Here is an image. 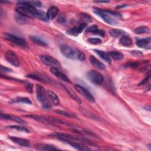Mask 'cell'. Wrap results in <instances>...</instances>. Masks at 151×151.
Returning <instances> with one entry per match:
<instances>
[{
	"instance_id": "1",
	"label": "cell",
	"mask_w": 151,
	"mask_h": 151,
	"mask_svg": "<svg viewBox=\"0 0 151 151\" xmlns=\"http://www.w3.org/2000/svg\"><path fill=\"white\" fill-rule=\"evenodd\" d=\"M60 51L65 57L70 59L83 61L86 58V55L82 51L68 45H62L60 47Z\"/></svg>"
},
{
	"instance_id": "2",
	"label": "cell",
	"mask_w": 151,
	"mask_h": 151,
	"mask_svg": "<svg viewBox=\"0 0 151 151\" xmlns=\"http://www.w3.org/2000/svg\"><path fill=\"white\" fill-rule=\"evenodd\" d=\"M36 94L37 100L41 103L42 107L45 110H50L51 105L48 99V95L44 87L41 84H37Z\"/></svg>"
},
{
	"instance_id": "3",
	"label": "cell",
	"mask_w": 151,
	"mask_h": 151,
	"mask_svg": "<svg viewBox=\"0 0 151 151\" xmlns=\"http://www.w3.org/2000/svg\"><path fill=\"white\" fill-rule=\"evenodd\" d=\"M94 12L100 16L106 22L110 25H116L117 24L116 20L113 17V16L120 17V15L118 12L106 9L95 8Z\"/></svg>"
},
{
	"instance_id": "4",
	"label": "cell",
	"mask_w": 151,
	"mask_h": 151,
	"mask_svg": "<svg viewBox=\"0 0 151 151\" xmlns=\"http://www.w3.org/2000/svg\"><path fill=\"white\" fill-rule=\"evenodd\" d=\"M16 10L18 13L26 17L37 18L38 10H37L34 6L27 4L23 1L18 2Z\"/></svg>"
},
{
	"instance_id": "5",
	"label": "cell",
	"mask_w": 151,
	"mask_h": 151,
	"mask_svg": "<svg viewBox=\"0 0 151 151\" xmlns=\"http://www.w3.org/2000/svg\"><path fill=\"white\" fill-rule=\"evenodd\" d=\"M29 117H31L36 121H38L39 122H41L42 123H45V124H65L63 121L58 119L57 118L48 116H37V115H28L27 116Z\"/></svg>"
},
{
	"instance_id": "6",
	"label": "cell",
	"mask_w": 151,
	"mask_h": 151,
	"mask_svg": "<svg viewBox=\"0 0 151 151\" xmlns=\"http://www.w3.org/2000/svg\"><path fill=\"white\" fill-rule=\"evenodd\" d=\"M51 136H54L57 138L59 137H64V138H67V139H71V140H74L76 141H79L80 142H83V143H87L90 145L91 146H95L96 145L94 143H93V142H91L90 140L84 137H80V136H74L70 134H67V133H54L52 134H50Z\"/></svg>"
},
{
	"instance_id": "7",
	"label": "cell",
	"mask_w": 151,
	"mask_h": 151,
	"mask_svg": "<svg viewBox=\"0 0 151 151\" xmlns=\"http://www.w3.org/2000/svg\"><path fill=\"white\" fill-rule=\"evenodd\" d=\"M86 77L89 81L97 85L101 84L103 81L102 74L95 70L88 71L86 73Z\"/></svg>"
},
{
	"instance_id": "8",
	"label": "cell",
	"mask_w": 151,
	"mask_h": 151,
	"mask_svg": "<svg viewBox=\"0 0 151 151\" xmlns=\"http://www.w3.org/2000/svg\"><path fill=\"white\" fill-rule=\"evenodd\" d=\"M40 58L41 61L47 66H50L51 67H54L56 68H60L61 66L60 62L52 56L43 54L40 56Z\"/></svg>"
},
{
	"instance_id": "9",
	"label": "cell",
	"mask_w": 151,
	"mask_h": 151,
	"mask_svg": "<svg viewBox=\"0 0 151 151\" xmlns=\"http://www.w3.org/2000/svg\"><path fill=\"white\" fill-rule=\"evenodd\" d=\"M3 37L6 41L11 42L12 43H14L17 45L24 47L27 46V42L24 39L14 35L12 34L9 33H4L3 34Z\"/></svg>"
},
{
	"instance_id": "10",
	"label": "cell",
	"mask_w": 151,
	"mask_h": 151,
	"mask_svg": "<svg viewBox=\"0 0 151 151\" xmlns=\"http://www.w3.org/2000/svg\"><path fill=\"white\" fill-rule=\"evenodd\" d=\"M58 139L60 140L65 143H67V144L70 145V146H71L72 147H73L74 148L77 150H90V149L88 146H86L85 145L81 143L76 142V140L67 139V138H64V137H59Z\"/></svg>"
},
{
	"instance_id": "11",
	"label": "cell",
	"mask_w": 151,
	"mask_h": 151,
	"mask_svg": "<svg viewBox=\"0 0 151 151\" xmlns=\"http://www.w3.org/2000/svg\"><path fill=\"white\" fill-rule=\"evenodd\" d=\"M74 88L78 93H79L82 96H83L88 101H89L90 102L95 101V99L93 97V96L91 95V94L86 88H85L83 86H81L79 84H76L74 86Z\"/></svg>"
},
{
	"instance_id": "12",
	"label": "cell",
	"mask_w": 151,
	"mask_h": 151,
	"mask_svg": "<svg viewBox=\"0 0 151 151\" xmlns=\"http://www.w3.org/2000/svg\"><path fill=\"white\" fill-rule=\"evenodd\" d=\"M5 57L6 60L12 65L15 67H18L19 65V59L16 54L12 51H7L5 54Z\"/></svg>"
},
{
	"instance_id": "13",
	"label": "cell",
	"mask_w": 151,
	"mask_h": 151,
	"mask_svg": "<svg viewBox=\"0 0 151 151\" xmlns=\"http://www.w3.org/2000/svg\"><path fill=\"white\" fill-rule=\"evenodd\" d=\"M87 27V24L80 23L78 26L70 28L66 31V33L68 35L72 36H77L80 34Z\"/></svg>"
},
{
	"instance_id": "14",
	"label": "cell",
	"mask_w": 151,
	"mask_h": 151,
	"mask_svg": "<svg viewBox=\"0 0 151 151\" xmlns=\"http://www.w3.org/2000/svg\"><path fill=\"white\" fill-rule=\"evenodd\" d=\"M8 138L10 140H11L13 142H14V143H17V145H20L21 146L29 147L31 146L29 141L25 139H22V138L18 137L16 136H8Z\"/></svg>"
},
{
	"instance_id": "15",
	"label": "cell",
	"mask_w": 151,
	"mask_h": 151,
	"mask_svg": "<svg viewBox=\"0 0 151 151\" xmlns=\"http://www.w3.org/2000/svg\"><path fill=\"white\" fill-rule=\"evenodd\" d=\"M34 147L35 149L38 150H52L58 149V148H57L54 145L42 143H35L34 145Z\"/></svg>"
},
{
	"instance_id": "16",
	"label": "cell",
	"mask_w": 151,
	"mask_h": 151,
	"mask_svg": "<svg viewBox=\"0 0 151 151\" xmlns=\"http://www.w3.org/2000/svg\"><path fill=\"white\" fill-rule=\"evenodd\" d=\"M50 71L52 74H54L55 77H57L61 80H63V81L67 82V83H70V79L68 78V77L67 76H65L64 73L60 71L57 68H54V67H51Z\"/></svg>"
},
{
	"instance_id": "17",
	"label": "cell",
	"mask_w": 151,
	"mask_h": 151,
	"mask_svg": "<svg viewBox=\"0 0 151 151\" xmlns=\"http://www.w3.org/2000/svg\"><path fill=\"white\" fill-rule=\"evenodd\" d=\"M150 37H147L146 38L138 40L136 42L137 45L140 48H147L148 47L149 49L150 48Z\"/></svg>"
},
{
	"instance_id": "18",
	"label": "cell",
	"mask_w": 151,
	"mask_h": 151,
	"mask_svg": "<svg viewBox=\"0 0 151 151\" xmlns=\"http://www.w3.org/2000/svg\"><path fill=\"white\" fill-rule=\"evenodd\" d=\"M1 117L3 119H6V120H12L14 122H15L17 123H18L19 124H26L25 121H24V120L21 119L19 117H16V116H11V115H9L7 114H5V113H1Z\"/></svg>"
},
{
	"instance_id": "19",
	"label": "cell",
	"mask_w": 151,
	"mask_h": 151,
	"mask_svg": "<svg viewBox=\"0 0 151 151\" xmlns=\"http://www.w3.org/2000/svg\"><path fill=\"white\" fill-rule=\"evenodd\" d=\"M58 12V9L57 7L52 6L49 8V9H48L46 13L48 19H50V20L53 19L57 16Z\"/></svg>"
},
{
	"instance_id": "20",
	"label": "cell",
	"mask_w": 151,
	"mask_h": 151,
	"mask_svg": "<svg viewBox=\"0 0 151 151\" xmlns=\"http://www.w3.org/2000/svg\"><path fill=\"white\" fill-rule=\"evenodd\" d=\"M89 61L90 62V63L94 66L95 67L101 69V70H103L105 68V65L103 63H102L101 62H100L99 60H97L96 57H93V56H90L89 58Z\"/></svg>"
},
{
	"instance_id": "21",
	"label": "cell",
	"mask_w": 151,
	"mask_h": 151,
	"mask_svg": "<svg viewBox=\"0 0 151 151\" xmlns=\"http://www.w3.org/2000/svg\"><path fill=\"white\" fill-rule=\"evenodd\" d=\"M94 51L105 62H106L107 63H109V64L111 63V58L110 57L108 52H106L103 51L99 50H94Z\"/></svg>"
},
{
	"instance_id": "22",
	"label": "cell",
	"mask_w": 151,
	"mask_h": 151,
	"mask_svg": "<svg viewBox=\"0 0 151 151\" xmlns=\"http://www.w3.org/2000/svg\"><path fill=\"white\" fill-rule=\"evenodd\" d=\"M29 39L32 42H33L34 44L40 45V46H47L48 44L47 43L46 41H45L44 40L41 38L39 37L35 36V35H30L29 36Z\"/></svg>"
},
{
	"instance_id": "23",
	"label": "cell",
	"mask_w": 151,
	"mask_h": 151,
	"mask_svg": "<svg viewBox=\"0 0 151 151\" xmlns=\"http://www.w3.org/2000/svg\"><path fill=\"white\" fill-rule=\"evenodd\" d=\"M47 95H48V98L52 101V103L54 105L57 106L60 104V99L58 97V96L54 91H52L51 90H48Z\"/></svg>"
},
{
	"instance_id": "24",
	"label": "cell",
	"mask_w": 151,
	"mask_h": 151,
	"mask_svg": "<svg viewBox=\"0 0 151 151\" xmlns=\"http://www.w3.org/2000/svg\"><path fill=\"white\" fill-rule=\"evenodd\" d=\"M119 42L121 45H122L123 46L129 47L132 45V41L129 36L124 35L120 37V38L119 40Z\"/></svg>"
},
{
	"instance_id": "25",
	"label": "cell",
	"mask_w": 151,
	"mask_h": 151,
	"mask_svg": "<svg viewBox=\"0 0 151 151\" xmlns=\"http://www.w3.org/2000/svg\"><path fill=\"white\" fill-rule=\"evenodd\" d=\"M86 32H91L93 34H97V35H100L101 36H103L105 34V32L104 31L101 30V29H99L97 27L96 25H91L90 27H88V28H87Z\"/></svg>"
},
{
	"instance_id": "26",
	"label": "cell",
	"mask_w": 151,
	"mask_h": 151,
	"mask_svg": "<svg viewBox=\"0 0 151 151\" xmlns=\"http://www.w3.org/2000/svg\"><path fill=\"white\" fill-rule=\"evenodd\" d=\"M108 54L110 58H113L114 60H120L123 58V54L119 51H109Z\"/></svg>"
},
{
	"instance_id": "27",
	"label": "cell",
	"mask_w": 151,
	"mask_h": 151,
	"mask_svg": "<svg viewBox=\"0 0 151 151\" xmlns=\"http://www.w3.org/2000/svg\"><path fill=\"white\" fill-rule=\"evenodd\" d=\"M64 87L65 88V89L66 90V91L68 92V93L69 94V95L73 98V99H74L76 101H77L78 103H81V101L80 100V99H79V97L76 95V94L74 93V91H73L70 87L64 86Z\"/></svg>"
},
{
	"instance_id": "28",
	"label": "cell",
	"mask_w": 151,
	"mask_h": 151,
	"mask_svg": "<svg viewBox=\"0 0 151 151\" xmlns=\"http://www.w3.org/2000/svg\"><path fill=\"white\" fill-rule=\"evenodd\" d=\"M15 18L16 21L19 24H25L28 22L26 17L18 12L15 15Z\"/></svg>"
},
{
	"instance_id": "29",
	"label": "cell",
	"mask_w": 151,
	"mask_h": 151,
	"mask_svg": "<svg viewBox=\"0 0 151 151\" xmlns=\"http://www.w3.org/2000/svg\"><path fill=\"white\" fill-rule=\"evenodd\" d=\"M126 32L119 29H113L110 31V34L113 37H119L124 35Z\"/></svg>"
},
{
	"instance_id": "30",
	"label": "cell",
	"mask_w": 151,
	"mask_h": 151,
	"mask_svg": "<svg viewBox=\"0 0 151 151\" xmlns=\"http://www.w3.org/2000/svg\"><path fill=\"white\" fill-rule=\"evenodd\" d=\"M149 32V28L146 26H142L136 28L134 30V32L137 34H145Z\"/></svg>"
},
{
	"instance_id": "31",
	"label": "cell",
	"mask_w": 151,
	"mask_h": 151,
	"mask_svg": "<svg viewBox=\"0 0 151 151\" xmlns=\"http://www.w3.org/2000/svg\"><path fill=\"white\" fill-rule=\"evenodd\" d=\"M79 19L81 22V23L87 24V22H90L91 21V18L87 14H81Z\"/></svg>"
},
{
	"instance_id": "32",
	"label": "cell",
	"mask_w": 151,
	"mask_h": 151,
	"mask_svg": "<svg viewBox=\"0 0 151 151\" xmlns=\"http://www.w3.org/2000/svg\"><path fill=\"white\" fill-rule=\"evenodd\" d=\"M12 103H24L28 104H31V101L27 97H17L15 99Z\"/></svg>"
},
{
	"instance_id": "33",
	"label": "cell",
	"mask_w": 151,
	"mask_h": 151,
	"mask_svg": "<svg viewBox=\"0 0 151 151\" xmlns=\"http://www.w3.org/2000/svg\"><path fill=\"white\" fill-rule=\"evenodd\" d=\"M8 127L10 128V129H15L17 130L22 132H25V133H29V130L27 127H24V126H21L12 125V126H8Z\"/></svg>"
},
{
	"instance_id": "34",
	"label": "cell",
	"mask_w": 151,
	"mask_h": 151,
	"mask_svg": "<svg viewBox=\"0 0 151 151\" xmlns=\"http://www.w3.org/2000/svg\"><path fill=\"white\" fill-rule=\"evenodd\" d=\"M37 18L42 20V21H47L48 19L47 18V14H45L44 12L38 10L37 11Z\"/></svg>"
},
{
	"instance_id": "35",
	"label": "cell",
	"mask_w": 151,
	"mask_h": 151,
	"mask_svg": "<svg viewBox=\"0 0 151 151\" xmlns=\"http://www.w3.org/2000/svg\"><path fill=\"white\" fill-rule=\"evenodd\" d=\"M56 113L60 114V115H62V116H66V117H76V116L71 114V113H68V112H66V111H63V110H55L54 111Z\"/></svg>"
},
{
	"instance_id": "36",
	"label": "cell",
	"mask_w": 151,
	"mask_h": 151,
	"mask_svg": "<svg viewBox=\"0 0 151 151\" xmlns=\"http://www.w3.org/2000/svg\"><path fill=\"white\" fill-rule=\"evenodd\" d=\"M87 41L90 42V44H94V45H97L100 44L102 42V41L101 39L98 38H90L87 40Z\"/></svg>"
},
{
	"instance_id": "37",
	"label": "cell",
	"mask_w": 151,
	"mask_h": 151,
	"mask_svg": "<svg viewBox=\"0 0 151 151\" xmlns=\"http://www.w3.org/2000/svg\"><path fill=\"white\" fill-rule=\"evenodd\" d=\"M140 63L139 62H129L123 65V67L125 68H136L139 66Z\"/></svg>"
},
{
	"instance_id": "38",
	"label": "cell",
	"mask_w": 151,
	"mask_h": 151,
	"mask_svg": "<svg viewBox=\"0 0 151 151\" xmlns=\"http://www.w3.org/2000/svg\"><path fill=\"white\" fill-rule=\"evenodd\" d=\"M27 77L32 78V79H35L37 80V81H40L41 82H45V80L44 78H42L41 76H38V75H36V74H29L27 76Z\"/></svg>"
},
{
	"instance_id": "39",
	"label": "cell",
	"mask_w": 151,
	"mask_h": 151,
	"mask_svg": "<svg viewBox=\"0 0 151 151\" xmlns=\"http://www.w3.org/2000/svg\"><path fill=\"white\" fill-rule=\"evenodd\" d=\"M23 2L27 4L33 6L34 7L35 6H41V3L40 1H23Z\"/></svg>"
},
{
	"instance_id": "40",
	"label": "cell",
	"mask_w": 151,
	"mask_h": 151,
	"mask_svg": "<svg viewBox=\"0 0 151 151\" xmlns=\"http://www.w3.org/2000/svg\"><path fill=\"white\" fill-rule=\"evenodd\" d=\"M150 77V74H149L146 76V77L145 78H144V79L141 81V83H140L139 85V86H141V85L145 84L149 80Z\"/></svg>"
},
{
	"instance_id": "41",
	"label": "cell",
	"mask_w": 151,
	"mask_h": 151,
	"mask_svg": "<svg viewBox=\"0 0 151 151\" xmlns=\"http://www.w3.org/2000/svg\"><path fill=\"white\" fill-rule=\"evenodd\" d=\"M25 87H26V90H27V91H28L30 93H31L32 92V84H27Z\"/></svg>"
},
{
	"instance_id": "42",
	"label": "cell",
	"mask_w": 151,
	"mask_h": 151,
	"mask_svg": "<svg viewBox=\"0 0 151 151\" xmlns=\"http://www.w3.org/2000/svg\"><path fill=\"white\" fill-rule=\"evenodd\" d=\"M132 54H133L134 56H137V57H139V56H141L143 55L142 52L139 51H132Z\"/></svg>"
},
{
	"instance_id": "43",
	"label": "cell",
	"mask_w": 151,
	"mask_h": 151,
	"mask_svg": "<svg viewBox=\"0 0 151 151\" xmlns=\"http://www.w3.org/2000/svg\"><path fill=\"white\" fill-rule=\"evenodd\" d=\"M1 71H4V72H11V70L8 68H6V67H4V66L1 65Z\"/></svg>"
},
{
	"instance_id": "44",
	"label": "cell",
	"mask_w": 151,
	"mask_h": 151,
	"mask_svg": "<svg viewBox=\"0 0 151 151\" xmlns=\"http://www.w3.org/2000/svg\"><path fill=\"white\" fill-rule=\"evenodd\" d=\"M94 2L97 3H109V1H95Z\"/></svg>"
},
{
	"instance_id": "45",
	"label": "cell",
	"mask_w": 151,
	"mask_h": 151,
	"mask_svg": "<svg viewBox=\"0 0 151 151\" xmlns=\"http://www.w3.org/2000/svg\"><path fill=\"white\" fill-rule=\"evenodd\" d=\"M126 5H125V4H124V5H121V6H117L116 8H120V7H124V6H126Z\"/></svg>"
}]
</instances>
